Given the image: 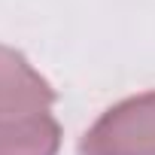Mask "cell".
Instances as JSON below:
<instances>
[{"label":"cell","mask_w":155,"mask_h":155,"mask_svg":"<svg viewBox=\"0 0 155 155\" xmlns=\"http://www.w3.org/2000/svg\"><path fill=\"white\" fill-rule=\"evenodd\" d=\"M76 155H155V91L110 107L82 134Z\"/></svg>","instance_id":"obj_1"},{"label":"cell","mask_w":155,"mask_h":155,"mask_svg":"<svg viewBox=\"0 0 155 155\" xmlns=\"http://www.w3.org/2000/svg\"><path fill=\"white\" fill-rule=\"evenodd\" d=\"M55 88L28 64V58L9 46H0V119L49 113Z\"/></svg>","instance_id":"obj_2"},{"label":"cell","mask_w":155,"mask_h":155,"mask_svg":"<svg viewBox=\"0 0 155 155\" xmlns=\"http://www.w3.org/2000/svg\"><path fill=\"white\" fill-rule=\"evenodd\" d=\"M61 128L49 113L0 119V155H58Z\"/></svg>","instance_id":"obj_3"}]
</instances>
